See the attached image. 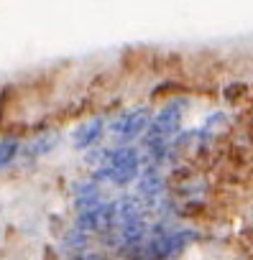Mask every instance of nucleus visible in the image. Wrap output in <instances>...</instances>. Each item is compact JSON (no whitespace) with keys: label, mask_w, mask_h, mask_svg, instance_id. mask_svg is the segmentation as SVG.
<instances>
[{"label":"nucleus","mask_w":253,"mask_h":260,"mask_svg":"<svg viewBox=\"0 0 253 260\" xmlns=\"http://www.w3.org/2000/svg\"><path fill=\"white\" fill-rule=\"evenodd\" d=\"M107 136V117L105 115H95L85 122H79L74 130H72V148L74 151H90L95 146H102Z\"/></svg>","instance_id":"7ed1b4c3"},{"label":"nucleus","mask_w":253,"mask_h":260,"mask_svg":"<svg viewBox=\"0 0 253 260\" xmlns=\"http://www.w3.org/2000/svg\"><path fill=\"white\" fill-rule=\"evenodd\" d=\"M21 146H23V143H21L18 138H3V141H0V171L11 169V166L18 161Z\"/></svg>","instance_id":"423d86ee"},{"label":"nucleus","mask_w":253,"mask_h":260,"mask_svg":"<svg viewBox=\"0 0 253 260\" xmlns=\"http://www.w3.org/2000/svg\"><path fill=\"white\" fill-rule=\"evenodd\" d=\"M154 107L151 105H133L107 117V143L110 146H138L151 125Z\"/></svg>","instance_id":"f257e3e1"},{"label":"nucleus","mask_w":253,"mask_h":260,"mask_svg":"<svg viewBox=\"0 0 253 260\" xmlns=\"http://www.w3.org/2000/svg\"><path fill=\"white\" fill-rule=\"evenodd\" d=\"M189 105L192 102L187 97H174L161 110H156L154 117H151V125L146 130V136L141 138L138 146H144V148H149V146H172V141L184 127V117H187Z\"/></svg>","instance_id":"f03ea898"},{"label":"nucleus","mask_w":253,"mask_h":260,"mask_svg":"<svg viewBox=\"0 0 253 260\" xmlns=\"http://www.w3.org/2000/svg\"><path fill=\"white\" fill-rule=\"evenodd\" d=\"M57 143H59V136H36L34 141H29V143H23L21 146V156L18 158H41V156H49L54 148H57Z\"/></svg>","instance_id":"39448f33"},{"label":"nucleus","mask_w":253,"mask_h":260,"mask_svg":"<svg viewBox=\"0 0 253 260\" xmlns=\"http://www.w3.org/2000/svg\"><path fill=\"white\" fill-rule=\"evenodd\" d=\"M102 202H107V197H105V184H100L92 174L74 184V207H77V212L90 209V207H97V204H102Z\"/></svg>","instance_id":"20e7f679"}]
</instances>
